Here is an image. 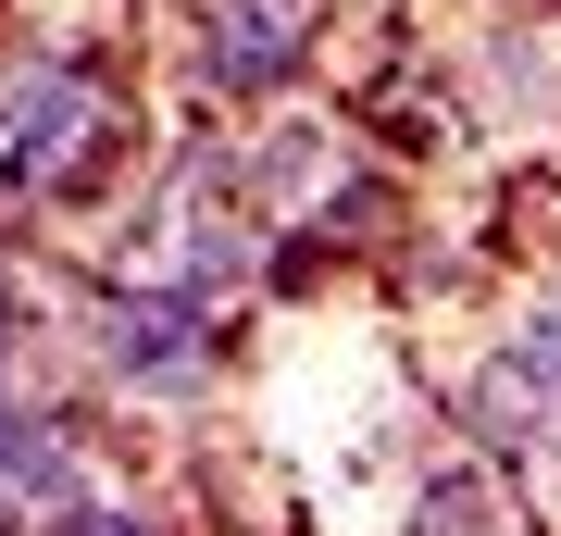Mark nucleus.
Wrapping results in <instances>:
<instances>
[{"mask_svg": "<svg viewBox=\"0 0 561 536\" xmlns=\"http://www.w3.org/2000/svg\"><path fill=\"white\" fill-rule=\"evenodd\" d=\"M312 50H324V0H213V13H201V76L225 100L300 88Z\"/></svg>", "mask_w": 561, "mask_h": 536, "instance_id": "nucleus-4", "label": "nucleus"}, {"mask_svg": "<svg viewBox=\"0 0 561 536\" xmlns=\"http://www.w3.org/2000/svg\"><path fill=\"white\" fill-rule=\"evenodd\" d=\"M113 138H125V100L101 88V62L38 50V62L0 76V187H13V199L88 187V175L113 162Z\"/></svg>", "mask_w": 561, "mask_h": 536, "instance_id": "nucleus-1", "label": "nucleus"}, {"mask_svg": "<svg viewBox=\"0 0 561 536\" xmlns=\"http://www.w3.org/2000/svg\"><path fill=\"white\" fill-rule=\"evenodd\" d=\"M412 536H537V512H524L512 461H437L412 499Z\"/></svg>", "mask_w": 561, "mask_h": 536, "instance_id": "nucleus-5", "label": "nucleus"}, {"mask_svg": "<svg viewBox=\"0 0 561 536\" xmlns=\"http://www.w3.org/2000/svg\"><path fill=\"white\" fill-rule=\"evenodd\" d=\"M50 536H150V524H138V512H113V499H88V512H62Z\"/></svg>", "mask_w": 561, "mask_h": 536, "instance_id": "nucleus-6", "label": "nucleus"}, {"mask_svg": "<svg viewBox=\"0 0 561 536\" xmlns=\"http://www.w3.org/2000/svg\"><path fill=\"white\" fill-rule=\"evenodd\" d=\"M88 338H101V375L138 387V399H187V387L225 375V338H213L201 287H101Z\"/></svg>", "mask_w": 561, "mask_h": 536, "instance_id": "nucleus-2", "label": "nucleus"}, {"mask_svg": "<svg viewBox=\"0 0 561 536\" xmlns=\"http://www.w3.org/2000/svg\"><path fill=\"white\" fill-rule=\"evenodd\" d=\"M461 424H474L486 461H512V475L561 449V287H549L537 312H524L512 338L474 362V387H461Z\"/></svg>", "mask_w": 561, "mask_h": 536, "instance_id": "nucleus-3", "label": "nucleus"}]
</instances>
